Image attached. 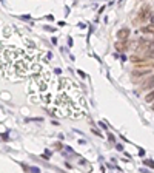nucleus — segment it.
<instances>
[{"label": "nucleus", "mask_w": 154, "mask_h": 173, "mask_svg": "<svg viewBox=\"0 0 154 173\" xmlns=\"http://www.w3.org/2000/svg\"><path fill=\"white\" fill-rule=\"evenodd\" d=\"M151 16V11L148 9V6H143V9L140 11V14H139V19L140 20H146V19H150Z\"/></svg>", "instance_id": "nucleus-5"}, {"label": "nucleus", "mask_w": 154, "mask_h": 173, "mask_svg": "<svg viewBox=\"0 0 154 173\" xmlns=\"http://www.w3.org/2000/svg\"><path fill=\"white\" fill-rule=\"evenodd\" d=\"M130 60H133V62H136V64H139V62H143L142 59H139V57H136V56H133V57H130Z\"/></svg>", "instance_id": "nucleus-10"}, {"label": "nucleus", "mask_w": 154, "mask_h": 173, "mask_svg": "<svg viewBox=\"0 0 154 173\" xmlns=\"http://www.w3.org/2000/svg\"><path fill=\"white\" fill-rule=\"evenodd\" d=\"M133 74H134V77H139V76H143V74H148V70H146V71H134V73H133Z\"/></svg>", "instance_id": "nucleus-9"}, {"label": "nucleus", "mask_w": 154, "mask_h": 173, "mask_svg": "<svg viewBox=\"0 0 154 173\" xmlns=\"http://www.w3.org/2000/svg\"><path fill=\"white\" fill-rule=\"evenodd\" d=\"M49 114L80 119L85 116V98L82 90L68 77H60V88Z\"/></svg>", "instance_id": "nucleus-2"}, {"label": "nucleus", "mask_w": 154, "mask_h": 173, "mask_svg": "<svg viewBox=\"0 0 154 173\" xmlns=\"http://www.w3.org/2000/svg\"><path fill=\"white\" fill-rule=\"evenodd\" d=\"M145 101L148 102V104H153L154 102V90L150 93V94H146V98H145Z\"/></svg>", "instance_id": "nucleus-8"}, {"label": "nucleus", "mask_w": 154, "mask_h": 173, "mask_svg": "<svg viewBox=\"0 0 154 173\" xmlns=\"http://www.w3.org/2000/svg\"><path fill=\"white\" fill-rule=\"evenodd\" d=\"M151 46H154V39H153V42H151Z\"/></svg>", "instance_id": "nucleus-14"}, {"label": "nucleus", "mask_w": 154, "mask_h": 173, "mask_svg": "<svg viewBox=\"0 0 154 173\" xmlns=\"http://www.w3.org/2000/svg\"><path fill=\"white\" fill-rule=\"evenodd\" d=\"M145 164H146V165H150V167H154V164H153L151 161H145Z\"/></svg>", "instance_id": "nucleus-13"}, {"label": "nucleus", "mask_w": 154, "mask_h": 173, "mask_svg": "<svg viewBox=\"0 0 154 173\" xmlns=\"http://www.w3.org/2000/svg\"><path fill=\"white\" fill-rule=\"evenodd\" d=\"M116 50L117 51H126L128 50V40H126V42H120V40H117L116 42Z\"/></svg>", "instance_id": "nucleus-6"}, {"label": "nucleus", "mask_w": 154, "mask_h": 173, "mask_svg": "<svg viewBox=\"0 0 154 173\" xmlns=\"http://www.w3.org/2000/svg\"><path fill=\"white\" fill-rule=\"evenodd\" d=\"M130 30L128 28H122V30H119L117 31V39L120 40V42H126L128 40V37H130Z\"/></svg>", "instance_id": "nucleus-3"}, {"label": "nucleus", "mask_w": 154, "mask_h": 173, "mask_svg": "<svg viewBox=\"0 0 154 173\" xmlns=\"http://www.w3.org/2000/svg\"><path fill=\"white\" fill-rule=\"evenodd\" d=\"M142 90H148V88H154V76H151V77H148L143 84H142V87H140Z\"/></svg>", "instance_id": "nucleus-4"}, {"label": "nucleus", "mask_w": 154, "mask_h": 173, "mask_svg": "<svg viewBox=\"0 0 154 173\" xmlns=\"http://www.w3.org/2000/svg\"><path fill=\"white\" fill-rule=\"evenodd\" d=\"M150 20H151V25H154V11H151V16H150Z\"/></svg>", "instance_id": "nucleus-11"}, {"label": "nucleus", "mask_w": 154, "mask_h": 173, "mask_svg": "<svg viewBox=\"0 0 154 173\" xmlns=\"http://www.w3.org/2000/svg\"><path fill=\"white\" fill-rule=\"evenodd\" d=\"M142 33L143 34H154V25H146V26H143Z\"/></svg>", "instance_id": "nucleus-7"}, {"label": "nucleus", "mask_w": 154, "mask_h": 173, "mask_svg": "<svg viewBox=\"0 0 154 173\" xmlns=\"http://www.w3.org/2000/svg\"><path fill=\"white\" fill-rule=\"evenodd\" d=\"M148 57H151V59H154V50H151V51L148 53Z\"/></svg>", "instance_id": "nucleus-12"}, {"label": "nucleus", "mask_w": 154, "mask_h": 173, "mask_svg": "<svg viewBox=\"0 0 154 173\" xmlns=\"http://www.w3.org/2000/svg\"><path fill=\"white\" fill-rule=\"evenodd\" d=\"M43 70L36 56L29 51L20 50L16 46H6L2 53V71L3 76L11 82H22L29 76L34 77Z\"/></svg>", "instance_id": "nucleus-1"}]
</instances>
